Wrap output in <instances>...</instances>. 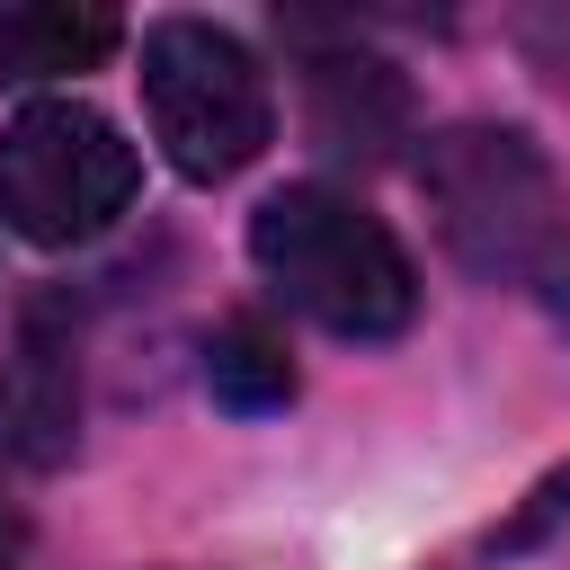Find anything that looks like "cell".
<instances>
[{"instance_id":"5b68a950","label":"cell","mask_w":570,"mask_h":570,"mask_svg":"<svg viewBox=\"0 0 570 570\" xmlns=\"http://www.w3.org/2000/svg\"><path fill=\"white\" fill-rule=\"evenodd\" d=\"M80 436V383H71V356L27 330L9 356H0V454L27 463V472H53Z\"/></svg>"},{"instance_id":"3957f363","label":"cell","mask_w":570,"mask_h":570,"mask_svg":"<svg viewBox=\"0 0 570 570\" xmlns=\"http://www.w3.org/2000/svg\"><path fill=\"white\" fill-rule=\"evenodd\" d=\"M142 116H151L160 160L196 187L240 178L276 134V98H267L258 53L205 18H160L142 36Z\"/></svg>"},{"instance_id":"9c48e42d","label":"cell","mask_w":570,"mask_h":570,"mask_svg":"<svg viewBox=\"0 0 570 570\" xmlns=\"http://www.w3.org/2000/svg\"><path fill=\"white\" fill-rule=\"evenodd\" d=\"M552 525H570V472H552V481H543V490L517 508V525H508L499 543L517 552V543H534V534H552Z\"/></svg>"},{"instance_id":"277c9868","label":"cell","mask_w":570,"mask_h":570,"mask_svg":"<svg viewBox=\"0 0 570 570\" xmlns=\"http://www.w3.org/2000/svg\"><path fill=\"white\" fill-rule=\"evenodd\" d=\"M134 142L89 98H36L0 125V223L36 249H80L134 205Z\"/></svg>"},{"instance_id":"7a4b0ae2","label":"cell","mask_w":570,"mask_h":570,"mask_svg":"<svg viewBox=\"0 0 570 570\" xmlns=\"http://www.w3.org/2000/svg\"><path fill=\"white\" fill-rule=\"evenodd\" d=\"M249 258L258 276L321 321L330 338H401L419 312V267L410 249L347 196L330 187H276L249 214Z\"/></svg>"},{"instance_id":"6da1fadb","label":"cell","mask_w":570,"mask_h":570,"mask_svg":"<svg viewBox=\"0 0 570 570\" xmlns=\"http://www.w3.org/2000/svg\"><path fill=\"white\" fill-rule=\"evenodd\" d=\"M419 196L445 249L517 294H543L570 321V196L552 160L508 125H445L419 151Z\"/></svg>"},{"instance_id":"ba28073f","label":"cell","mask_w":570,"mask_h":570,"mask_svg":"<svg viewBox=\"0 0 570 570\" xmlns=\"http://www.w3.org/2000/svg\"><path fill=\"white\" fill-rule=\"evenodd\" d=\"M205 383H214L223 410H285V401H294L285 347H276L267 330H249V321H232V330L205 347Z\"/></svg>"},{"instance_id":"30bf717a","label":"cell","mask_w":570,"mask_h":570,"mask_svg":"<svg viewBox=\"0 0 570 570\" xmlns=\"http://www.w3.org/2000/svg\"><path fill=\"white\" fill-rule=\"evenodd\" d=\"M0 570H18V517L0 508Z\"/></svg>"},{"instance_id":"8992f818","label":"cell","mask_w":570,"mask_h":570,"mask_svg":"<svg viewBox=\"0 0 570 570\" xmlns=\"http://www.w3.org/2000/svg\"><path fill=\"white\" fill-rule=\"evenodd\" d=\"M401 116H410V89L383 71V62H321L312 71V134H321V151H338V160H374L392 134H401Z\"/></svg>"},{"instance_id":"52a82bcc","label":"cell","mask_w":570,"mask_h":570,"mask_svg":"<svg viewBox=\"0 0 570 570\" xmlns=\"http://www.w3.org/2000/svg\"><path fill=\"white\" fill-rule=\"evenodd\" d=\"M116 53L107 9H9L0 18V71H89Z\"/></svg>"}]
</instances>
